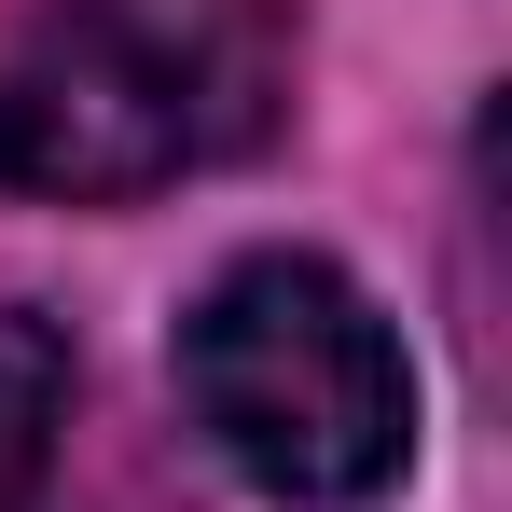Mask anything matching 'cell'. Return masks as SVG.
Returning <instances> with one entry per match:
<instances>
[{"label":"cell","instance_id":"obj_1","mask_svg":"<svg viewBox=\"0 0 512 512\" xmlns=\"http://www.w3.org/2000/svg\"><path fill=\"white\" fill-rule=\"evenodd\" d=\"M277 0H42L0 56V180L125 208L277 125Z\"/></svg>","mask_w":512,"mask_h":512},{"label":"cell","instance_id":"obj_2","mask_svg":"<svg viewBox=\"0 0 512 512\" xmlns=\"http://www.w3.org/2000/svg\"><path fill=\"white\" fill-rule=\"evenodd\" d=\"M180 402L263 499H305V512L402 485V443H416V374H402L388 319L305 250L208 277V305L180 319Z\"/></svg>","mask_w":512,"mask_h":512},{"label":"cell","instance_id":"obj_3","mask_svg":"<svg viewBox=\"0 0 512 512\" xmlns=\"http://www.w3.org/2000/svg\"><path fill=\"white\" fill-rule=\"evenodd\" d=\"M56 429H70V346L0 305V512H42V485H56Z\"/></svg>","mask_w":512,"mask_h":512}]
</instances>
